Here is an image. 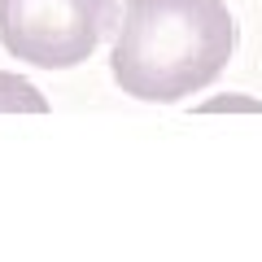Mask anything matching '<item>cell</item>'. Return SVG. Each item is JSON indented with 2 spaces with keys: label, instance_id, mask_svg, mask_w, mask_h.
I'll return each mask as SVG.
<instances>
[{
  "label": "cell",
  "instance_id": "1",
  "mask_svg": "<svg viewBox=\"0 0 262 262\" xmlns=\"http://www.w3.org/2000/svg\"><path fill=\"white\" fill-rule=\"evenodd\" d=\"M236 27L223 0H127L114 39V83L136 101H184L232 61Z\"/></svg>",
  "mask_w": 262,
  "mask_h": 262
},
{
  "label": "cell",
  "instance_id": "2",
  "mask_svg": "<svg viewBox=\"0 0 262 262\" xmlns=\"http://www.w3.org/2000/svg\"><path fill=\"white\" fill-rule=\"evenodd\" d=\"M118 22V0H0V44L39 70L88 61Z\"/></svg>",
  "mask_w": 262,
  "mask_h": 262
},
{
  "label": "cell",
  "instance_id": "3",
  "mask_svg": "<svg viewBox=\"0 0 262 262\" xmlns=\"http://www.w3.org/2000/svg\"><path fill=\"white\" fill-rule=\"evenodd\" d=\"M0 110H5V114H18V110H27V114H48V101L27 83V79L0 70Z\"/></svg>",
  "mask_w": 262,
  "mask_h": 262
},
{
  "label": "cell",
  "instance_id": "4",
  "mask_svg": "<svg viewBox=\"0 0 262 262\" xmlns=\"http://www.w3.org/2000/svg\"><path fill=\"white\" fill-rule=\"evenodd\" d=\"M219 110H253V114H262V101H249V96H214V101L201 105V114H219Z\"/></svg>",
  "mask_w": 262,
  "mask_h": 262
}]
</instances>
